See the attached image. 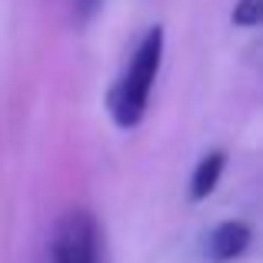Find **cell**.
Masks as SVG:
<instances>
[{
  "label": "cell",
  "instance_id": "cell-5",
  "mask_svg": "<svg viewBox=\"0 0 263 263\" xmlns=\"http://www.w3.org/2000/svg\"><path fill=\"white\" fill-rule=\"evenodd\" d=\"M260 17H263V0H237V7H233L237 27H257Z\"/></svg>",
  "mask_w": 263,
  "mask_h": 263
},
{
  "label": "cell",
  "instance_id": "cell-4",
  "mask_svg": "<svg viewBox=\"0 0 263 263\" xmlns=\"http://www.w3.org/2000/svg\"><path fill=\"white\" fill-rule=\"evenodd\" d=\"M223 167H227V157L220 154V150H213V154H206V157H200V163H197V170H193V177H190V200H206L213 190H217V183H220V174H223Z\"/></svg>",
  "mask_w": 263,
  "mask_h": 263
},
{
  "label": "cell",
  "instance_id": "cell-1",
  "mask_svg": "<svg viewBox=\"0 0 263 263\" xmlns=\"http://www.w3.org/2000/svg\"><path fill=\"white\" fill-rule=\"evenodd\" d=\"M160 64H163V27H150L137 44L127 70L120 73V80L114 84L107 97V110L120 130H134L143 120Z\"/></svg>",
  "mask_w": 263,
  "mask_h": 263
},
{
  "label": "cell",
  "instance_id": "cell-2",
  "mask_svg": "<svg viewBox=\"0 0 263 263\" xmlns=\"http://www.w3.org/2000/svg\"><path fill=\"white\" fill-rule=\"evenodd\" d=\"M50 263H100V223L84 206L57 220L50 237Z\"/></svg>",
  "mask_w": 263,
  "mask_h": 263
},
{
  "label": "cell",
  "instance_id": "cell-6",
  "mask_svg": "<svg viewBox=\"0 0 263 263\" xmlns=\"http://www.w3.org/2000/svg\"><path fill=\"white\" fill-rule=\"evenodd\" d=\"M97 4H100V0H77V7H80V13H84V17H90V10H93Z\"/></svg>",
  "mask_w": 263,
  "mask_h": 263
},
{
  "label": "cell",
  "instance_id": "cell-3",
  "mask_svg": "<svg viewBox=\"0 0 263 263\" xmlns=\"http://www.w3.org/2000/svg\"><path fill=\"white\" fill-rule=\"evenodd\" d=\"M250 247V227L240 220H223L206 237V257L213 263H230Z\"/></svg>",
  "mask_w": 263,
  "mask_h": 263
}]
</instances>
